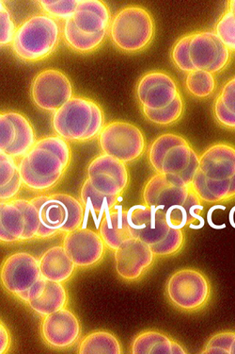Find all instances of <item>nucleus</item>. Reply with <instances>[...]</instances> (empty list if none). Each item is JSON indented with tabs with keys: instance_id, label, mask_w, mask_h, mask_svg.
Here are the masks:
<instances>
[{
	"instance_id": "obj_1",
	"label": "nucleus",
	"mask_w": 235,
	"mask_h": 354,
	"mask_svg": "<svg viewBox=\"0 0 235 354\" xmlns=\"http://www.w3.org/2000/svg\"><path fill=\"white\" fill-rule=\"evenodd\" d=\"M72 156L71 146L61 137L38 139L32 149L17 161L23 187L38 194L54 189L65 177Z\"/></svg>"
},
{
	"instance_id": "obj_2",
	"label": "nucleus",
	"mask_w": 235,
	"mask_h": 354,
	"mask_svg": "<svg viewBox=\"0 0 235 354\" xmlns=\"http://www.w3.org/2000/svg\"><path fill=\"white\" fill-rule=\"evenodd\" d=\"M142 201L144 205L164 212L172 229L203 228L204 219L200 216L203 205L191 185H175L156 173L144 185Z\"/></svg>"
},
{
	"instance_id": "obj_3",
	"label": "nucleus",
	"mask_w": 235,
	"mask_h": 354,
	"mask_svg": "<svg viewBox=\"0 0 235 354\" xmlns=\"http://www.w3.org/2000/svg\"><path fill=\"white\" fill-rule=\"evenodd\" d=\"M172 60L180 71H194L219 73L229 66L231 51L211 30L188 33L178 39L173 46Z\"/></svg>"
},
{
	"instance_id": "obj_4",
	"label": "nucleus",
	"mask_w": 235,
	"mask_h": 354,
	"mask_svg": "<svg viewBox=\"0 0 235 354\" xmlns=\"http://www.w3.org/2000/svg\"><path fill=\"white\" fill-rule=\"evenodd\" d=\"M147 158L154 172L165 176L170 183L190 185L198 170L200 155L185 137L164 133L150 145Z\"/></svg>"
},
{
	"instance_id": "obj_5",
	"label": "nucleus",
	"mask_w": 235,
	"mask_h": 354,
	"mask_svg": "<svg viewBox=\"0 0 235 354\" xmlns=\"http://www.w3.org/2000/svg\"><path fill=\"white\" fill-rule=\"evenodd\" d=\"M127 219L132 237L149 245L156 257H173L183 250L185 232L170 228L164 212L139 204L127 210Z\"/></svg>"
},
{
	"instance_id": "obj_6",
	"label": "nucleus",
	"mask_w": 235,
	"mask_h": 354,
	"mask_svg": "<svg viewBox=\"0 0 235 354\" xmlns=\"http://www.w3.org/2000/svg\"><path fill=\"white\" fill-rule=\"evenodd\" d=\"M55 136L68 143H87L98 138L105 125L104 111L94 100L74 97L53 113Z\"/></svg>"
},
{
	"instance_id": "obj_7",
	"label": "nucleus",
	"mask_w": 235,
	"mask_h": 354,
	"mask_svg": "<svg viewBox=\"0 0 235 354\" xmlns=\"http://www.w3.org/2000/svg\"><path fill=\"white\" fill-rule=\"evenodd\" d=\"M63 39L58 20L45 14L28 17L17 27L11 48L18 60L39 63L53 55Z\"/></svg>"
},
{
	"instance_id": "obj_8",
	"label": "nucleus",
	"mask_w": 235,
	"mask_h": 354,
	"mask_svg": "<svg viewBox=\"0 0 235 354\" xmlns=\"http://www.w3.org/2000/svg\"><path fill=\"white\" fill-rule=\"evenodd\" d=\"M40 218L37 240L55 239L81 228L85 207L81 201L65 193L40 194L30 198Z\"/></svg>"
},
{
	"instance_id": "obj_9",
	"label": "nucleus",
	"mask_w": 235,
	"mask_h": 354,
	"mask_svg": "<svg viewBox=\"0 0 235 354\" xmlns=\"http://www.w3.org/2000/svg\"><path fill=\"white\" fill-rule=\"evenodd\" d=\"M156 35L154 17L146 8L127 5L112 17L108 30L111 43L123 53H139L148 48Z\"/></svg>"
},
{
	"instance_id": "obj_10",
	"label": "nucleus",
	"mask_w": 235,
	"mask_h": 354,
	"mask_svg": "<svg viewBox=\"0 0 235 354\" xmlns=\"http://www.w3.org/2000/svg\"><path fill=\"white\" fill-rule=\"evenodd\" d=\"M2 288L24 304L37 299L45 286L40 263L32 253H12L3 261L0 270Z\"/></svg>"
},
{
	"instance_id": "obj_11",
	"label": "nucleus",
	"mask_w": 235,
	"mask_h": 354,
	"mask_svg": "<svg viewBox=\"0 0 235 354\" xmlns=\"http://www.w3.org/2000/svg\"><path fill=\"white\" fill-rule=\"evenodd\" d=\"M166 296L170 304L181 312H200L210 301L211 283L201 270L182 268L170 276L166 283Z\"/></svg>"
},
{
	"instance_id": "obj_12",
	"label": "nucleus",
	"mask_w": 235,
	"mask_h": 354,
	"mask_svg": "<svg viewBox=\"0 0 235 354\" xmlns=\"http://www.w3.org/2000/svg\"><path fill=\"white\" fill-rule=\"evenodd\" d=\"M40 218L30 198H17L0 203V242L4 245L37 240Z\"/></svg>"
},
{
	"instance_id": "obj_13",
	"label": "nucleus",
	"mask_w": 235,
	"mask_h": 354,
	"mask_svg": "<svg viewBox=\"0 0 235 354\" xmlns=\"http://www.w3.org/2000/svg\"><path fill=\"white\" fill-rule=\"evenodd\" d=\"M103 154L123 164L138 161L145 153V136L138 126L127 121L115 120L105 123L98 136Z\"/></svg>"
},
{
	"instance_id": "obj_14",
	"label": "nucleus",
	"mask_w": 235,
	"mask_h": 354,
	"mask_svg": "<svg viewBox=\"0 0 235 354\" xmlns=\"http://www.w3.org/2000/svg\"><path fill=\"white\" fill-rule=\"evenodd\" d=\"M30 95L38 109L54 113L74 97L73 85L63 71L45 69L33 77Z\"/></svg>"
},
{
	"instance_id": "obj_15",
	"label": "nucleus",
	"mask_w": 235,
	"mask_h": 354,
	"mask_svg": "<svg viewBox=\"0 0 235 354\" xmlns=\"http://www.w3.org/2000/svg\"><path fill=\"white\" fill-rule=\"evenodd\" d=\"M87 180L101 195L118 198H121L130 183L126 165L103 153L88 165Z\"/></svg>"
},
{
	"instance_id": "obj_16",
	"label": "nucleus",
	"mask_w": 235,
	"mask_h": 354,
	"mask_svg": "<svg viewBox=\"0 0 235 354\" xmlns=\"http://www.w3.org/2000/svg\"><path fill=\"white\" fill-rule=\"evenodd\" d=\"M37 140L34 127L27 116L14 111L0 113V151L18 161Z\"/></svg>"
},
{
	"instance_id": "obj_17",
	"label": "nucleus",
	"mask_w": 235,
	"mask_h": 354,
	"mask_svg": "<svg viewBox=\"0 0 235 354\" xmlns=\"http://www.w3.org/2000/svg\"><path fill=\"white\" fill-rule=\"evenodd\" d=\"M113 252L116 273L126 283L141 280L156 258L149 245L136 239L126 240Z\"/></svg>"
},
{
	"instance_id": "obj_18",
	"label": "nucleus",
	"mask_w": 235,
	"mask_h": 354,
	"mask_svg": "<svg viewBox=\"0 0 235 354\" xmlns=\"http://www.w3.org/2000/svg\"><path fill=\"white\" fill-rule=\"evenodd\" d=\"M180 95L175 80L160 71L147 72L139 80L136 88V100L141 109H163Z\"/></svg>"
},
{
	"instance_id": "obj_19",
	"label": "nucleus",
	"mask_w": 235,
	"mask_h": 354,
	"mask_svg": "<svg viewBox=\"0 0 235 354\" xmlns=\"http://www.w3.org/2000/svg\"><path fill=\"white\" fill-rule=\"evenodd\" d=\"M40 335L45 345L52 350H69L81 337V324L71 310L63 308L43 317Z\"/></svg>"
},
{
	"instance_id": "obj_20",
	"label": "nucleus",
	"mask_w": 235,
	"mask_h": 354,
	"mask_svg": "<svg viewBox=\"0 0 235 354\" xmlns=\"http://www.w3.org/2000/svg\"><path fill=\"white\" fill-rule=\"evenodd\" d=\"M63 245L77 268H90L102 262L107 245L99 232L81 227L63 235Z\"/></svg>"
},
{
	"instance_id": "obj_21",
	"label": "nucleus",
	"mask_w": 235,
	"mask_h": 354,
	"mask_svg": "<svg viewBox=\"0 0 235 354\" xmlns=\"http://www.w3.org/2000/svg\"><path fill=\"white\" fill-rule=\"evenodd\" d=\"M196 175L214 182L234 179L235 146L221 142L208 147L200 155Z\"/></svg>"
},
{
	"instance_id": "obj_22",
	"label": "nucleus",
	"mask_w": 235,
	"mask_h": 354,
	"mask_svg": "<svg viewBox=\"0 0 235 354\" xmlns=\"http://www.w3.org/2000/svg\"><path fill=\"white\" fill-rule=\"evenodd\" d=\"M111 19L110 7L101 0H80L72 18L80 32L86 35L108 32Z\"/></svg>"
},
{
	"instance_id": "obj_23",
	"label": "nucleus",
	"mask_w": 235,
	"mask_h": 354,
	"mask_svg": "<svg viewBox=\"0 0 235 354\" xmlns=\"http://www.w3.org/2000/svg\"><path fill=\"white\" fill-rule=\"evenodd\" d=\"M39 263L43 278L59 283H65L71 280L77 268L63 245L45 250L39 258Z\"/></svg>"
},
{
	"instance_id": "obj_24",
	"label": "nucleus",
	"mask_w": 235,
	"mask_h": 354,
	"mask_svg": "<svg viewBox=\"0 0 235 354\" xmlns=\"http://www.w3.org/2000/svg\"><path fill=\"white\" fill-rule=\"evenodd\" d=\"M99 234L108 249L115 252L126 240L133 239L127 219V210L116 205L112 210L105 212L101 221Z\"/></svg>"
},
{
	"instance_id": "obj_25",
	"label": "nucleus",
	"mask_w": 235,
	"mask_h": 354,
	"mask_svg": "<svg viewBox=\"0 0 235 354\" xmlns=\"http://www.w3.org/2000/svg\"><path fill=\"white\" fill-rule=\"evenodd\" d=\"M132 354H187L179 342L166 333L148 330L139 333L132 341Z\"/></svg>"
},
{
	"instance_id": "obj_26",
	"label": "nucleus",
	"mask_w": 235,
	"mask_h": 354,
	"mask_svg": "<svg viewBox=\"0 0 235 354\" xmlns=\"http://www.w3.org/2000/svg\"><path fill=\"white\" fill-rule=\"evenodd\" d=\"M190 185L201 203L216 204L235 200V177L222 182H214L195 174Z\"/></svg>"
},
{
	"instance_id": "obj_27",
	"label": "nucleus",
	"mask_w": 235,
	"mask_h": 354,
	"mask_svg": "<svg viewBox=\"0 0 235 354\" xmlns=\"http://www.w3.org/2000/svg\"><path fill=\"white\" fill-rule=\"evenodd\" d=\"M69 296L63 283L46 280L45 289L37 299L27 306L38 316L45 317L59 310L66 308Z\"/></svg>"
},
{
	"instance_id": "obj_28",
	"label": "nucleus",
	"mask_w": 235,
	"mask_h": 354,
	"mask_svg": "<svg viewBox=\"0 0 235 354\" xmlns=\"http://www.w3.org/2000/svg\"><path fill=\"white\" fill-rule=\"evenodd\" d=\"M108 36V32L98 33V35H86V33L80 32L74 25L72 18L63 22V42L70 49L76 53L90 54L94 53L103 46Z\"/></svg>"
},
{
	"instance_id": "obj_29",
	"label": "nucleus",
	"mask_w": 235,
	"mask_h": 354,
	"mask_svg": "<svg viewBox=\"0 0 235 354\" xmlns=\"http://www.w3.org/2000/svg\"><path fill=\"white\" fill-rule=\"evenodd\" d=\"M22 187L17 160L0 151V201L14 200Z\"/></svg>"
},
{
	"instance_id": "obj_30",
	"label": "nucleus",
	"mask_w": 235,
	"mask_h": 354,
	"mask_svg": "<svg viewBox=\"0 0 235 354\" xmlns=\"http://www.w3.org/2000/svg\"><path fill=\"white\" fill-rule=\"evenodd\" d=\"M121 342L117 337L108 330H94L85 335L79 344V354H121Z\"/></svg>"
},
{
	"instance_id": "obj_31",
	"label": "nucleus",
	"mask_w": 235,
	"mask_h": 354,
	"mask_svg": "<svg viewBox=\"0 0 235 354\" xmlns=\"http://www.w3.org/2000/svg\"><path fill=\"white\" fill-rule=\"evenodd\" d=\"M79 200L87 211H90L94 214H99V221H102L105 212L112 210L121 198L101 195L92 188L89 180L86 179L80 189Z\"/></svg>"
},
{
	"instance_id": "obj_32",
	"label": "nucleus",
	"mask_w": 235,
	"mask_h": 354,
	"mask_svg": "<svg viewBox=\"0 0 235 354\" xmlns=\"http://www.w3.org/2000/svg\"><path fill=\"white\" fill-rule=\"evenodd\" d=\"M185 86L188 94L194 97H209L216 91V77L210 72L194 71L187 74Z\"/></svg>"
},
{
	"instance_id": "obj_33",
	"label": "nucleus",
	"mask_w": 235,
	"mask_h": 354,
	"mask_svg": "<svg viewBox=\"0 0 235 354\" xmlns=\"http://www.w3.org/2000/svg\"><path fill=\"white\" fill-rule=\"evenodd\" d=\"M185 110V102L182 95H178L174 100L167 107L160 110L141 109L142 113L149 122L157 126H172L182 118Z\"/></svg>"
},
{
	"instance_id": "obj_34",
	"label": "nucleus",
	"mask_w": 235,
	"mask_h": 354,
	"mask_svg": "<svg viewBox=\"0 0 235 354\" xmlns=\"http://www.w3.org/2000/svg\"><path fill=\"white\" fill-rule=\"evenodd\" d=\"M37 3L43 14L65 22L73 18L79 0H41Z\"/></svg>"
},
{
	"instance_id": "obj_35",
	"label": "nucleus",
	"mask_w": 235,
	"mask_h": 354,
	"mask_svg": "<svg viewBox=\"0 0 235 354\" xmlns=\"http://www.w3.org/2000/svg\"><path fill=\"white\" fill-rule=\"evenodd\" d=\"M214 32L229 51L235 53V17L229 12H225L216 26Z\"/></svg>"
},
{
	"instance_id": "obj_36",
	"label": "nucleus",
	"mask_w": 235,
	"mask_h": 354,
	"mask_svg": "<svg viewBox=\"0 0 235 354\" xmlns=\"http://www.w3.org/2000/svg\"><path fill=\"white\" fill-rule=\"evenodd\" d=\"M17 27L12 18V12L8 9L4 1L0 2V46H11Z\"/></svg>"
},
{
	"instance_id": "obj_37",
	"label": "nucleus",
	"mask_w": 235,
	"mask_h": 354,
	"mask_svg": "<svg viewBox=\"0 0 235 354\" xmlns=\"http://www.w3.org/2000/svg\"><path fill=\"white\" fill-rule=\"evenodd\" d=\"M235 338V332L214 333L204 345L203 354H229L231 346Z\"/></svg>"
},
{
	"instance_id": "obj_38",
	"label": "nucleus",
	"mask_w": 235,
	"mask_h": 354,
	"mask_svg": "<svg viewBox=\"0 0 235 354\" xmlns=\"http://www.w3.org/2000/svg\"><path fill=\"white\" fill-rule=\"evenodd\" d=\"M214 120L218 121L219 125L226 129L235 130V113L227 109L221 102V98H216L213 106Z\"/></svg>"
},
{
	"instance_id": "obj_39",
	"label": "nucleus",
	"mask_w": 235,
	"mask_h": 354,
	"mask_svg": "<svg viewBox=\"0 0 235 354\" xmlns=\"http://www.w3.org/2000/svg\"><path fill=\"white\" fill-rule=\"evenodd\" d=\"M218 97L227 109L235 113V77L229 79L222 86Z\"/></svg>"
},
{
	"instance_id": "obj_40",
	"label": "nucleus",
	"mask_w": 235,
	"mask_h": 354,
	"mask_svg": "<svg viewBox=\"0 0 235 354\" xmlns=\"http://www.w3.org/2000/svg\"><path fill=\"white\" fill-rule=\"evenodd\" d=\"M12 347V335L4 322H0V354L9 353Z\"/></svg>"
},
{
	"instance_id": "obj_41",
	"label": "nucleus",
	"mask_w": 235,
	"mask_h": 354,
	"mask_svg": "<svg viewBox=\"0 0 235 354\" xmlns=\"http://www.w3.org/2000/svg\"><path fill=\"white\" fill-rule=\"evenodd\" d=\"M216 209H221V210H226V207H225L224 205H221V204H216V205L213 206L210 209V210L208 211L207 214V222L208 224L210 225L211 228H213L214 230H222L226 228V224H221V225H216L214 224L213 221H212V214H213L214 211H216Z\"/></svg>"
},
{
	"instance_id": "obj_42",
	"label": "nucleus",
	"mask_w": 235,
	"mask_h": 354,
	"mask_svg": "<svg viewBox=\"0 0 235 354\" xmlns=\"http://www.w3.org/2000/svg\"><path fill=\"white\" fill-rule=\"evenodd\" d=\"M227 8H228L227 12H231V14L235 17V0H231V1H229L228 3H227Z\"/></svg>"
},
{
	"instance_id": "obj_43",
	"label": "nucleus",
	"mask_w": 235,
	"mask_h": 354,
	"mask_svg": "<svg viewBox=\"0 0 235 354\" xmlns=\"http://www.w3.org/2000/svg\"><path fill=\"white\" fill-rule=\"evenodd\" d=\"M229 354H235V338L234 342L232 344L231 350H229Z\"/></svg>"
}]
</instances>
